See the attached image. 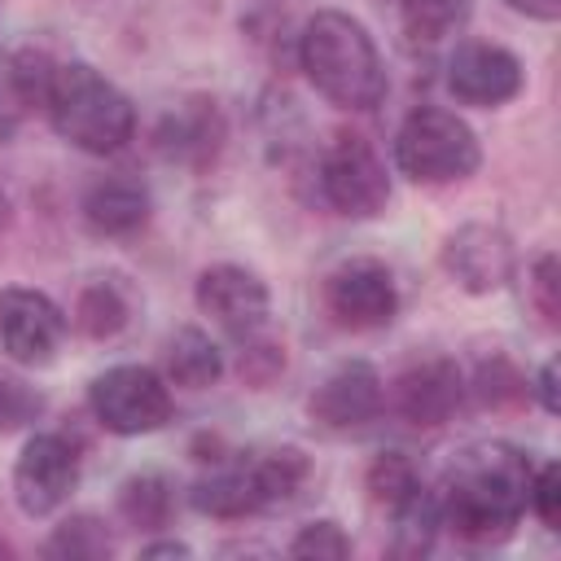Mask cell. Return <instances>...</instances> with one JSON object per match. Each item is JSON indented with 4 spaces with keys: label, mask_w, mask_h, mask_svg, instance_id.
I'll return each instance as SVG.
<instances>
[{
    "label": "cell",
    "mask_w": 561,
    "mask_h": 561,
    "mask_svg": "<svg viewBox=\"0 0 561 561\" xmlns=\"http://www.w3.org/2000/svg\"><path fill=\"white\" fill-rule=\"evenodd\" d=\"M460 399H465V377H460V364L447 355H430L408 373H399L394 381V412L425 430L451 421Z\"/></svg>",
    "instance_id": "14"
},
{
    "label": "cell",
    "mask_w": 561,
    "mask_h": 561,
    "mask_svg": "<svg viewBox=\"0 0 561 561\" xmlns=\"http://www.w3.org/2000/svg\"><path fill=\"white\" fill-rule=\"evenodd\" d=\"M364 486L373 495L377 508H386L390 517L412 508L421 495H425V482H421V469L412 465V456L403 451H377L368 473H364Z\"/></svg>",
    "instance_id": "20"
},
{
    "label": "cell",
    "mask_w": 561,
    "mask_h": 561,
    "mask_svg": "<svg viewBox=\"0 0 561 561\" xmlns=\"http://www.w3.org/2000/svg\"><path fill=\"white\" fill-rule=\"evenodd\" d=\"M469 13L473 0H399V26L416 48H434L451 39L469 22Z\"/></svg>",
    "instance_id": "21"
},
{
    "label": "cell",
    "mask_w": 561,
    "mask_h": 561,
    "mask_svg": "<svg viewBox=\"0 0 561 561\" xmlns=\"http://www.w3.org/2000/svg\"><path fill=\"white\" fill-rule=\"evenodd\" d=\"M530 394L539 399L543 412H557V408H561V403H557V359L539 364V373H535V381H530Z\"/></svg>",
    "instance_id": "32"
},
{
    "label": "cell",
    "mask_w": 561,
    "mask_h": 561,
    "mask_svg": "<svg viewBox=\"0 0 561 561\" xmlns=\"http://www.w3.org/2000/svg\"><path fill=\"white\" fill-rule=\"evenodd\" d=\"M526 83L522 61L504 48V44H482L469 39L451 53L447 61V92L460 105H478V110H495L504 101H513Z\"/></svg>",
    "instance_id": "10"
},
{
    "label": "cell",
    "mask_w": 561,
    "mask_h": 561,
    "mask_svg": "<svg viewBox=\"0 0 561 561\" xmlns=\"http://www.w3.org/2000/svg\"><path fill=\"white\" fill-rule=\"evenodd\" d=\"M219 140H224V118H219L215 101H206V96L175 105L158 123V149L188 167H206L219 153Z\"/></svg>",
    "instance_id": "15"
},
{
    "label": "cell",
    "mask_w": 561,
    "mask_h": 561,
    "mask_svg": "<svg viewBox=\"0 0 561 561\" xmlns=\"http://www.w3.org/2000/svg\"><path fill=\"white\" fill-rule=\"evenodd\" d=\"M197 307L237 337H254L267 320V285L241 263H215L197 276Z\"/></svg>",
    "instance_id": "12"
},
{
    "label": "cell",
    "mask_w": 561,
    "mask_h": 561,
    "mask_svg": "<svg viewBox=\"0 0 561 561\" xmlns=\"http://www.w3.org/2000/svg\"><path fill=\"white\" fill-rule=\"evenodd\" d=\"M83 219L101 237H127L149 219V188L127 175H105L83 193Z\"/></svg>",
    "instance_id": "16"
},
{
    "label": "cell",
    "mask_w": 561,
    "mask_h": 561,
    "mask_svg": "<svg viewBox=\"0 0 561 561\" xmlns=\"http://www.w3.org/2000/svg\"><path fill=\"white\" fill-rule=\"evenodd\" d=\"M289 557H316V561H342L351 557V539L337 522H307L289 539Z\"/></svg>",
    "instance_id": "29"
},
{
    "label": "cell",
    "mask_w": 561,
    "mask_h": 561,
    "mask_svg": "<svg viewBox=\"0 0 561 561\" xmlns=\"http://www.w3.org/2000/svg\"><path fill=\"white\" fill-rule=\"evenodd\" d=\"M254 473H259V486L267 495V504H280V500H294L302 491V482L311 478V460L298 451V447H272L263 451L259 460H250Z\"/></svg>",
    "instance_id": "26"
},
{
    "label": "cell",
    "mask_w": 561,
    "mask_h": 561,
    "mask_svg": "<svg viewBox=\"0 0 561 561\" xmlns=\"http://www.w3.org/2000/svg\"><path fill=\"white\" fill-rule=\"evenodd\" d=\"M131 311H136V298L131 289L118 280V276H96L79 289L75 298V329L92 342H105V337H118L127 324H131Z\"/></svg>",
    "instance_id": "18"
},
{
    "label": "cell",
    "mask_w": 561,
    "mask_h": 561,
    "mask_svg": "<svg viewBox=\"0 0 561 561\" xmlns=\"http://www.w3.org/2000/svg\"><path fill=\"white\" fill-rule=\"evenodd\" d=\"M280 368H285V346H276V342H250L241 351V377L250 386H267Z\"/></svg>",
    "instance_id": "31"
},
{
    "label": "cell",
    "mask_w": 561,
    "mask_h": 561,
    "mask_svg": "<svg viewBox=\"0 0 561 561\" xmlns=\"http://www.w3.org/2000/svg\"><path fill=\"white\" fill-rule=\"evenodd\" d=\"M526 285H530V302H535L539 320L548 329H557L561 324V267H557V254L552 250H543L530 263V280Z\"/></svg>",
    "instance_id": "28"
},
{
    "label": "cell",
    "mask_w": 561,
    "mask_h": 561,
    "mask_svg": "<svg viewBox=\"0 0 561 561\" xmlns=\"http://www.w3.org/2000/svg\"><path fill=\"white\" fill-rule=\"evenodd\" d=\"M4 228H9V197L0 193V232H4Z\"/></svg>",
    "instance_id": "35"
},
{
    "label": "cell",
    "mask_w": 561,
    "mask_h": 561,
    "mask_svg": "<svg viewBox=\"0 0 561 561\" xmlns=\"http://www.w3.org/2000/svg\"><path fill=\"white\" fill-rule=\"evenodd\" d=\"M118 513L136 530H162L175 513V491L162 473H131L118 486Z\"/></svg>",
    "instance_id": "22"
},
{
    "label": "cell",
    "mask_w": 561,
    "mask_h": 561,
    "mask_svg": "<svg viewBox=\"0 0 561 561\" xmlns=\"http://www.w3.org/2000/svg\"><path fill=\"white\" fill-rule=\"evenodd\" d=\"M298 61L311 88L342 110H373L386 96V66L373 35L342 9H320L298 35Z\"/></svg>",
    "instance_id": "2"
},
{
    "label": "cell",
    "mask_w": 561,
    "mask_h": 561,
    "mask_svg": "<svg viewBox=\"0 0 561 561\" xmlns=\"http://www.w3.org/2000/svg\"><path fill=\"white\" fill-rule=\"evenodd\" d=\"M167 377L184 390H206L224 377V351L210 342V333L184 324L167 342Z\"/></svg>",
    "instance_id": "19"
},
{
    "label": "cell",
    "mask_w": 561,
    "mask_h": 561,
    "mask_svg": "<svg viewBox=\"0 0 561 561\" xmlns=\"http://www.w3.org/2000/svg\"><path fill=\"white\" fill-rule=\"evenodd\" d=\"M66 337V311L26 285H9L0 289V346L13 364L26 368H44L53 364V355L61 351Z\"/></svg>",
    "instance_id": "8"
},
{
    "label": "cell",
    "mask_w": 561,
    "mask_h": 561,
    "mask_svg": "<svg viewBox=\"0 0 561 561\" xmlns=\"http://www.w3.org/2000/svg\"><path fill=\"white\" fill-rule=\"evenodd\" d=\"M39 412H44L39 390H35V386H26V381H22V377H13V373H0V434L26 430Z\"/></svg>",
    "instance_id": "27"
},
{
    "label": "cell",
    "mask_w": 561,
    "mask_h": 561,
    "mask_svg": "<svg viewBox=\"0 0 561 561\" xmlns=\"http://www.w3.org/2000/svg\"><path fill=\"white\" fill-rule=\"evenodd\" d=\"M513 13H526L535 22H557L561 18V0H504Z\"/></svg>",
    "instance_id": "33"
},
{
    "label": "cell",
    "mask_w": 561,
    "mask_h": 561,
    "mask_svg": "<svg viewBox=\"0 0 561 561\" xmlns=\"http://www.w3.org/2000/svg\"><path fill=\"white\" fill-rule=\"evenodd\" d=\"M320 193L346 219L381 215L386 202H390V175H386L381 153L364 136L337 131L333 145L320 158Z\"/></svg>",
    "instance_id": "6"
},
{
    "label": "cell",
    "mask_w": 561,
    "mask_h": 561,
    "mask_svg": "<svg viewBox=\"0 0 561 561\" xmlns=\"http://www.w3.org/2000/svg\"><path fill=\"white\" fill-rule=\"evenodd\" d=\"M381 403H386V390L377 368L368 359H346L311 390L307 412L324 430H355V425H368L381 412Z\"/></svg>",
    "instance_id": "13"
},
{
    "label": "cell",
    "mask_w": 561,
    "mask_h": 561,
    "mask_svg": "<svg viewBox=\"0 0 561 561\" xmlns=\"http://www.w3.org/2000/svg\"><path fill=\"white\" fill-rule=\"evenodd\" d=\"M48 123L61 140L83 153H118L136 131V105L88 61H57L48 88Z\"/></svg>",
    "instance_id": "3"
},
{
    "label": "cell",
    "mask_w": 561,
    "mask_h": 561,
    "mask_svg": "<svg viewBox=\"0 0 561 561\" xmlns=\"http://www.w3.org/2000/svg\"><path fill=\"white\" fill-rule=\"evenodd\" d=\"M535 460L508 443H473L465 447L447 473L438 500L443 526H451L469 543H504L526 513V482Z\"/></svg>",
    "instance_id": "1"
},
{
    "label": "cell",
    "mask_w": 561,
    "mask_h": 561,
    "mask_svg": "<svg viewBox=\"0 0 561 561\" xmlns=\"http://www.w3.org/2000/svg\"><path fill=\"white\" fill-rule=\"evenodd\" d=\"M53 70L57 61L39 48H22L13 57H4V83H9V96L18 110H31V105H44L48 101V88H53Z\"/></svg>",
    "instance_id": "25"
},
{
    "label": "cell",
    "mask_w": 561,
    "mask_h": 561,
    "mask_svg": "<svg viewBox=\"0 0 561 561\" xmlns=\"http://www.w3.org/2000/svg\"><path fill=\"white\" fill-rule=\"evenodd\" d=\"M110 552H114V539H110L105 522L92 517V513L66 517V522L48 535V543H44V557H61V561H101V557H110Z\"/></svg>",
    "instance_id": "23"
},
{
    "label": "cell",
    "mask_w": 561,
    "mask_h": 561,
    "mask_svg": "<svg viewBox=\"0 0 561 561\" xmlns=\"http://www.w3.org/2000/svg\"><path fill=\"white\" fill-rule=\"evenodd\" d=\"M324 307L342 329H381L399 311V289L386 263L346 259L324 276Z\"/></svg>",
    "instance_id": "9"
},
{
    "label": "cell",
    "mask_w": 561,
    "mask_h": 561,
    "mask_svg": "<svg viewBox=\"0 0 561 561\" xmlns=\"http://www.w3.org/2000/svg\"><path fill=\"white\" fill-rule=\"evenodd\" d=\"M79 486V451L66 434H31L13 465V500L26 517L57 513Z\"/></svg>",
    "instance_id": "7"
},
{
    "label": "cell",
    "mask_w": 561,
    "mask_h": 561,
    "mask_svg": "<svg viewBox=\"0 0 561 561\" xmlns=\"http://www.w3.org/2000/svg\"><path fill=\"white\" fill-rule=\"evenodd\" d=\"M526 508H530L548 530H557V522H561V469H557L552 460H543V465L530 469Z\"/></svg>",
    "instance_id": "30"
},
{
    "label": "cell",
    "mask_w": 561,
    "mask_h": 561,
    "mask_svg": "<svg viewBox=\"0 0 561 561\" xmlns=\"http://www.w3.org/2000/svg\"><path fill=\"white\" fill-rule=\"evenodd\" d=\"M193 548L188 543H180V539H162V543H145L140 548V557H188Z\"/></svg>",
    "instance_id": "34"
},
{
    "label": "cell",
    "mask_w": 561,
    "mask_h": 561,
    "mask_svg": "<svg viewBox=\"0 0 561 561\" xmlns=\"http://www.w3.org/2000/svg\"><path fill=\"white\" fill-rule=\"evenodd\" d=\"M443 267L447 276L469 294H495L513 280L517 254L504 228L495 224H460L443 241Z\"/></svg>",
    "instance_id": "11"
},
{
    "label": "cell",
    "mask_w": 561,
    "mask_h": 561,
    "mask_svg": "<svg viewBox=\"0 0 561 561\" xmlns=\"http://www.w3.org/2000/svg\"><path fill=\"white\" fill-rule=\"evenodd\" d=\"M0 557H13V548H9V543H4V539H0Z\"/></svg>",
    "instance_id": "36"
},
{
    "label": "cell",
    "mask_w": 561,
    "mask_h": 561,
    "mask_svg": "<svg viewBox=\"0 0 561 561\" xmlns=\"http://www.w3.org/2000/svg\"><path fill=\"white\" fill-rule=\"evenodd\" d=\"M188 504H193L197 513H206V517L237 522V517H250V513L267 508V495H263V486H259L254 465H232V469H219V473L193 482Z\"/></svg>",
    "instance_id": "17"
},
{
    "label": "cell",
    "mask_w": 561,
    "mask_h": 561,
    "mask_svg": "<svg viewBox=\"0 0 561 561\" xmlns=\"http://www.w3.org/2000/svg\"><path fill=\"white\" fill-rule=\"evenodd\" d=\"M473 394L491 412H513V408H522L530 399V381H526V373L508 355H491L473 373Z\"/></svg>",
    "instance_id": "24"
},
{
    "label": "cell",
    "mask_w": 561,
    "mask_h": 561,
    "mask_svg": "<svg viewBox=\"0 0 561 561\" xmlns=\"http://www.w3.org/2000/svg\"><path fill=\"white\" fill-rule=\"evenodd\" d=\"M478 162L482 145L473 127L443 105H416L394 131V167L416 184L469 180Z\"/></svg>",
    "instance_id": "4"
},
{
    "label": "cell",
    "mask_w": 561,
    "mask_h": 561,
    "mask_svg": "<svg viewBox=\"0 0 561 561\" xmlns=\"http://www.w3.org/2000/svg\"><path fill=\"white\" fill-rule=\"evenodd\" d=\"M88 408L110 434H153L171 421V386L145 364H114L101 377H92Z\"/></svg>",
    "instance_id": "5"
}]
</instances>
